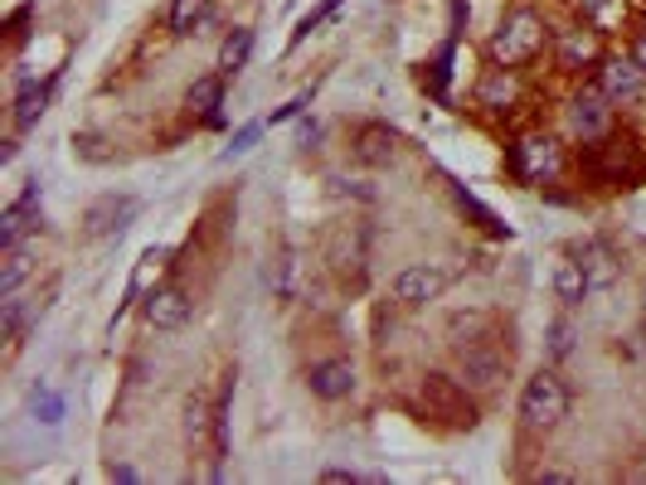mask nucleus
Returning <instances> with one entry per match:
<instances>
[{"mask_svg":"<svg viewBox=\"0 0 646 485\" xmlns=\"http://www.w3.org/2000/svg\"><path fill=\"white\" fill-rule=\"evenodd\" d=\"M418 413H423V423L448 427V432H472L481 423V407L472 399V389L452 374H438V369H428V374L418 379Z\"/></svg>","mask_w":646,"mask_h":485,"instance_id":"nucleus-1","label":"nucleus"},{"mask_svg":"<svg viewBox=\"0 0 646 485\" xmlns=\"http://www.w3.org/2000/svg\"><path fill=\"white\" fill-rule=\"evenodd\" d=\"M584 165L598 185H613V189H632L646 175V161H642V146L632 132H607L598 142H588L584 151Z\"/></svg>","mask_w":646,"mask_h":485,"instance_id":"nucleus-2","label":"nucleus"},{"mask_svg":"<svg viewBox=\"0 0 646 485\" xmlns=\"http://www.w3.org/2000/svg\"><path fill=\"white\" fill-rule=\"evenodd\" d=\"M544 40H550V30H544L540 10L515 6V10H505V20L496 24V34H491V59H496L501 69H525L530 59H540Z\"/></svg>","mask_w":646,"mask_h":485,"instance_id":"nucleus-3","label":"nucleus"},{"mask_svg":"<svg viewBox=\"0 0 646 485\" xmlns=\"http://www.w3.org/2000/svg\"><path fill=\"white\" fill-rule=\"evenodd\" d=\"M326 267L340 287H365V272H370V228L360 219H340L326 234Z\"/></svg>","mask_w":646,"mask_h":485,"instance_id":"nucleus-4","label":"nucleus"},{"mask_svg":"<svg viewBox=\"0 0 646 485\" xmlns=\"http://www.w3.org/2000/svg\"><path fill=\"white\" fill-rule=\"evenodd\" d=\"M452 354H458V374L466 389H496L505 374H511V350L491 336V330H481V336H466L452 344Z\"/></svg>","mask_w":646,"mask_h":485,"instance_id":"nucleus-5","label":"nucleus"},{"mask_svg":"<svg viewBox=\"0 0 646 485\" xmlns=\"http://www.w3.org/2000/svg\"><path fill=\"white\" fill-rule=\"evenodd\" d=\"M568 417V389L554 369H540L521 389V423L530 432H554Z\"/></svg>","mask_w":646,"mask_h":485,"instance_id":"nucleus-6","label":"nucleus"},{"mask_svg":"<svg viewBox=\"0 0 646 485\" xmlns=\"http://www.w3.org/2000/svg\"><path fill=\"white\" fill-rule=\"evenodd\" d=\"M511 175L521 185H554L564 175V146L550 132H530L511 146Z\"/></svg>","mask_w":646,"mask_h":485,"instance_id":"nucleus-7","label":"nucleus"},{"mask_svg":"<svg viewBox=\"0 0 646 485\" xmlns=\"http://www.w3.org/2000/svg\"><path fill=\"white\" fill-rule=\"evenodd\" d=\"M568 132H574L584 146L613 132V97L598 87V79L584 83L574 97H568Z\"/></svg>","mask_w":646,"mask_h":485,"instance_id":"nucleus-8","label":"nucleus"},{"mask_svg":"<svg viewBox=\"0 0 646 485\" xmlns=\"http://www.w3.org/2000/svg\"><path fill=\"white\" fill-rule=\"evenodd\" d=\"M448 282L452 277L442 272L438 262H409L394 277V301L399 306H428V301H438L442 291H448Z\"/></svg>","mask_w":646,"mask_h":485,"instance_id":"nucleus-9","label":"nucleus"},{"mask_svg":"<svg viewBox=\"0 0 646 485\" xmlns=\"http://www.w3.org/2000/svg\"><path fill=\"white\" fill-rule=\"evenodd\" d=\"M142 214V199L136 195H103V199H93L83 209V234L88 238H107V234H122L126 224Z\"/></svg>","mask_w":646,"mask_h":485,"instance_id":"nucleus-10","label":"nucleus"},{"mask_svg":"<svg viewBox=\"0 0 646 485\" xmlns=\"http://www.w3.org/2000/svg\"><path fill=\"white\" fill-rule=\"evenodd\" d=\"M142 311H146V321L156 326V330H181L189 316H195V297H189L181 282H161V287L142 301Z\"/></svg>","mask_w":646,"mask_h":485,"instance_id":"nucleus-11","label":"nucleus"},{"mask_svg":"<svg viewBox=\"0 0 646 485\" xmlns=\"http://www.w3.org/2000/svg\"><path fill=\"white\" fill-rule=\"evenodd\" d=\"M554 59H560V69H568V73L598 69V63H603V34L588 30V24L560 30V40H554Z\"/></svg>","mask_w":646,"mask_h":485,"instance_id":"nucleus-12","label":"nucleus"},{"mask_svg":"<svg viewBox=\"0 0 646 485\" xmlns=\"http://www.w3.org/2000/svg\"><path fill=\"white\" fill-rule=\"evenodd\" d=\"M40 189H44L40 180H24V195L6 204V214H0V248H16L30 228H40Z\"/></svg>","mask_w":646,"mask_h":485,"instance_id":"nucleus-13","label":"nucleus"},{"mask_svg":"<svg viewBox=\"0 0 646 485\" xmlns=\"http://www.w3.org/2000/svg\"><path fill=\"white\" fill-rule=\"evenodd\" d=\"M355 161L360 165H370V171H379V165H389L399 156V132L394 126H384V122H365V126H355Z\"/></svg>","mask_w":646,"mask_h":485,"instance_id":"nucleus-14","label":"nucleus"},{"mask_svg":"<svg viewBox=\"0 0 646 485\" xmlns=\"http://www.w3.org/2000/svg\"><path fill=\"white\" fill-rule=\"evenodd\" d=\"M175 258V248H166V242H156V248H146L142 252V262H136V272H132V282H126V301L117 306V316L126 311L132 301H146L151 291L161 287V277H166V267Z\"/></svg>","mask_w":646,"mask_h":485,"instance_id":"nucleus-15","label":"nucleus"},{"mask_svg":"<svg viewBox=\"0 0 646 485\" xmlns=\"http://www.w3.org/2000/svg\"><path fill=\"white\" fill-rule=\"evenodd\" d=\"M307 389H311L321 403L346 399V393L355 389V364L340 360V354H331V360H316V364L307 369Z\"/></svg>","mask_w":646,"mask_h":485,"instance_id":"nucleus-16","label":"nucleus"},{"mask_svg":"<svg viewBox=\"0 0 646 485\" xmlns=\"http://www.w3.org/2000/svg\"><path fill=\"white\" fill-rule=\"evenodd\" d=\"M598 87L613 102H627V97H637L646 87V73H642L637 59H603L598 63Z\"/></svg>","mask_w":646,"mask_h":485,"instance_id":"nucleus-17","label":"nucleus"},{"mask_svg":"<svg viewBox=\"0 0 646 485\" xmlns=\"http://www.w3.org/2000/svg\"><path fill=\"white\" fill-rule=\"evenodd\" d=\"M515 97H521V79H515V69H486L481 73V83H476V102L486 112H505V107H515Z\"/></svg>","mask_w":646,"mask_h":485,"instance_id":"nucleus-18","label":"nucleus"},{"mask_svg":"<svg viewBox=\"0 0 646 485\" xmlns=\"http://www.w3.org/2000/svg\"><path fill=\"white\" fill-rule=\"evenodd\" d=\"M185 107L195 112V117H205L209 126H224V73H205V79L189 83L185 93Z\"/></svg>","mask_w":646,"mask_h":485,"instance_id":"nucleus-19","label":"nucleus"},{"mask_svg":"<svg viewBox=\"0 0 646 485\" xmlns=\"http://www.w3.org/2000/svg\"><path fill=\"white\" fill-rule=\"evenodd\" d=\"M574 258H578V267L588 272V287H593V291H603V287L617 282V262H613V252H607L598 238H578V242H574Z\"/></svg>","mask_w":646,"mask_h":485,"instance_id":"nucleus-20","label":"nucleus"},{"mask_svg":"<svg viewBox=\"0 0 646 485\" xmlns=\"http://www.w3.org/2000/svg\"><path fill=\"white\" fill-rule=\"evenodd\" d=\"M185 442H189V452L214 446V403L205 393H189L185 399Z\"/></svg>","mask_w":646,"mask_h":485,"instance_id":"nucleus-21","label":"nucleus"},{"mask_svg":"<svg viewBox=\"0 0 646 485\" xmlns=\"http://www.w3.org/2000/svg\"><path fill=\"white\" fill-rule=\"evenodd\" d=\"M214 24V0H171V34L189 40V34H205Z\"/></svg>","mask_w":646,"mask_h":485,"instance_id":"nucleus-22","label":"nucleus"},{"mask_svg":"<svg viewBox=\"0 0 646 485\" xmlns=\"http://www.w3.org/2000/svg\"><path fill=\"white\" fill-rule=\"evenodd\" d=\"M229 417H234V369L224 374V389H219V399H214V446H209L214 476H219V462L229 456Z\"/></svg>","mask_w":646,"mask_h":485,"instance_id":"nucleus-23","label":"nucleus"},{"mask_svg":"<svg viewBox=\"0 0 646 485\" xmlns=\"http://www.w3.org/2000/svg\"><path fill=\"white\" fill-rule=\"evenodd\" d=\"M49 93H54V79H49V83H24V87H20L16 112H10L16 132H30V126H40V117L49 112Z\"/></svg>","mask_w":646,"mask_h":485,"instance_id":"nucleus-24","label":"nucleus"},{"mask_svg":"<svg viewBox=\"0 0 646 485\" xmlns=\"http://www.w3.org/2000/svg\"><path fill=\"white\" fill-rule=\"evenodd\" d=\"M248 54H253V30H248V24H234V30L224 34V44H219V73H224V79L244 73Z\"/></svg>","mask_w":646,"mask_h":485,"instance_id":"nucleus-25","label":"nucleus"},{"mask_svg":"<svg viewBox=\"0 0 646 485\" xmlns=\"http://www.w3.org/2000/svg\"><path fill=\"white\" fill-rule=\"evenodd\" d=\"M588 291H593V287H588V272L578 267L574 252H568V258L554 267V297H560L564 306H578V301L588 297Z\"/></svg>","mask_w":646,"mask_h":485,"instance_id":"nucleus-26","label":"nucleus"},{"mask_svg":"<svg viewBox=\"0 0 646 485\" xmlns=\"http://www.w3.org/2000/svg\"><path fill=\"white\" fill-rule=\"evenodd\" d=\"M30 272H34V258H30V248H6V262H0V297H16V291L30 282Z\"/></svg>","mask_w":646,"mask_h":485,"instance_id":"nucleus-27","label":"nucleus"},{"mask_svg":"<svg viewBox=\"0 0 646 485\" xmlns=\"http://www.w3.org/2000/svg\"><path fill=\"white\" fill-rule=\"evenodd\" d=\"M30 413H34V423H44V427H59L63 423V413H69V403H63V393L59 389H49L44 379L30 389Z\"/></svg>","mask_w":646,"mask_h":485,"instance_id":"nucleus-28","label":"nucleus"},{"mask_svg":"<svg viewBox=\"0 0 646 485\" xmlns=\"http://www.w3.org/2000/svg\"><path fill=\"white\" fill-rule=\"evenodd\" d=\"M452 195H458V204H462L466 214H472V219H481V228H491V234H496V238H511V228H505V224H501L496 214H491V209H486V204H481L476 195H466V189H462L458 180H452Z\"/></svg>","mask_w":646,"mask_h":485,"instance_id":"nucleus-29","label":"nucleus"},{"mask_svg":"<svg viewBox=\"0 0 646 485\" xmlns=\"http://www.w3.org/2000/svg\"><path fill=\"white\" fill-rule=\"evenodd\" d=\"M0 326H6V340H10V350H16L20 336H24V326H30V306L16 301V297H6V306H0Z\"/></svg>","mask_w":646,"mask_h":485,"instance_id":"nucleus-30","label":"nucleus"},{"mask_svg":"<svg viewBox=\"0 0 646 485\" xmlns=\"http://www.w3.org/2000/svg\"><path fill=\"white\" fill-rule=\"evenodd\" d=\"M336 10H340V0H321V6H316V10H307V16L297 20V30H293V49H297L301 40H307V34H316V30H321V24L331 20Z\"/></svg>","mask_w":646,"mask_h":485,"instance_id":"nucleus-31","label":"nucleus"},{"mask_svg":"<svg viewBox=\"0 0 646 485\" xmlns=\"http://www.w3.org/2000/svg\"><path fill=\"white\" fill-rule=\"evenodd\" d=\"M263 126H268V122H248V126H238V132H234V142L219 151V161L229 165V161H238V156H248L253 142H258V136H263Z\"/></svg>","mask_w":646,"mask_h":485,"instance_id":"nucleus-32","label":"nucleus"},{"mask_svg":"<svg viewBox=\"0 0 646 485\" xmlns=\"http://www.w3.org/2000/svg\"><path fill=\"white\" fill-rule=\"evenodd\" d=\"M568 350H574V326H568V316H560V321L550 326V360L554 364L568 360Z\"/></svg>","mask_w":646,"mask_h":485,"instance_id":"nucleus-33","label":"nucleus"},{"mask_svg":"<svg viewBox=\"0 0 646 485\" xmlns=\"http://www.w3.org/2000/svg\"><path fill=\"white\" fill-rule=\"evenodd\" d=\"M293 277H297V252H283V262H277V297H293Z\"/></svg>","mask_w":646,"mask_h":485,"instance_id":"nucleus-34","label":"nucleus"},{"mask_svg":"<svg viewBox=\"0 0 646 485\" xmlns=\"http://www.w3.org/2000/svg\"><path fill=\"white\" fill-rule=\"evenodd\" d=\"M307 102H311V93H301V97H293L287 102V107H277L273 117H268V126H283V122H293V117H301V112H307Z\"/></svg>","mask_w":646,"mask_h":485,"instance_id":"nucleus-35","label":"nucleus"},{"mask_svg":"<svg viewBox=\"0 0 646 485\" xmlns=\"http://www.w3.org/2000/svg\"><path fill=\"white\" fill-rule=\"evenodd\" d=\"M466 16H472V6H466V0H452V40L466 34Z\"/></svg>","mask_w":646,"mask_h":485,"instance_id":"nucleus-36","label":"nucleus"},{"mask_svg":"<svg viewBox=\"0 0 646 485\" xmlns=\"http://www.w3.org/2000/svg\"><path fill=\"white\" fill-rule=\"evenodd\" d=\"M321 481H326V485H355L360 476H355V471H346V466H326V471H321Z\"/></svg>","mask_w":646,"mask_h":485,"instance_id":"nucleus-37","label":"nucleus"},{"mask_svg":"<svg viewBox=\"0 0 646 485\" xmlns=\"http://www.w3.org/2000/svg\"><path fill=\"white\" fill-rule=\"evenodd\" d=\"M24 20H30V6H20L16 16H10V44H20L24 34H30V30H24Z\"/></svg>","mask_w":646,"mask_h":485,"instance_id":"nucleus-38","label":"nucleus"},{"mask_svg":"<svg viewBox=\"0 0 646 485\" xmlns=\"http://www.w3.org/2000/svg\"><path fill=\"white\" fill-rule=\"evenodd\" d=\"M603 6H607V0H574V10H578V16H588V20H593V16H598V10H603Z\"/></svg>","mask_w":646,"mask_h":485,"instance_id":"nucleus-39","label":"nucleus"},{"mask_svg":"<svg viewBox=\"0 0 646 485\" xmlns=\"http://www.w3.org/2000/svg\"><path fill=\"white\" fill-rule=\"evenodd\" d=\"M623 476H627V481H637V485H646V456H642V462H632V466L623 471Z\"/></svg>","mask_w":646,"mask_h":485,"instance_id":"nucleus-40","label":"nucleus"},{"mask_svg":"<svg viewBox=\"0 0 646 485\" xmlns=\"http://www.w3.org/2000/svg\"><path fill=\"white\" fill-rule=\"evenodd\" d=\"M16 156H20V142H0V161H6V165H10V161H16Z\"/></svg>","mask_w":646,"mask_h":485,"instance_id":"nucleus-41","label":"nucleus"},{"mask_svg":"<svg viewBox=\"0 0 646 485\" xmlns=\"http://www.w3.org/2000/svg\"><path fill=\"white\" fill-rule=\"evenodd\" d=\"M535 481H568V471H554V466H544V471H535Z\"/></svg>","mask_w":646,"mask_h":485,"instance_id":"nucleus-42","label":"nucleus"},{"mask_svg":"<svg viewBox=\"0 0 646 485\" xmlns=\"http://www.w3.org/2000/svg\"><path fill=\"white\" fill-rule=\"evenodd\" d=\"M107 476H112V481H136V471H132V466H112Z\"/></svg>","mask_w":646,"mask_h":485,"instance_id":"nucleus-43","label":"nucleus"},{"mask_svg":"<svg viewBox=\"0 0 646 485\" xmlns=\"http://www.w3.org/2000/svg\"><path fill=\"white\" fill-rule=\"evenodd\" d=\"M632 59H637V63H642V73H646V34H642L637 44H632Z\"/></svg>","mask_w":646,"mask_h":485,"instance_id":"nucleus-44","label":"nucleus"}]
</instances>
